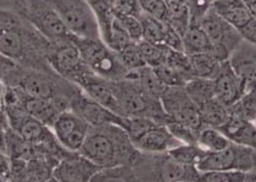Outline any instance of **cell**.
I'll return each mask as SVG.
<instances>
[{"label": "cell", "mask_w": 256, "mask_h": 182, "mask_svg": "<svg viewBox=\"0 0 256 182\" xmlns=\"http://www.w3.org/2000/svg\"><path fill=\"white\" fill-rule=\"evenodd\" d=\"M19 89L30 97H54L53 83L46 76L36 72H30L22 76L19 81Z\"/></svg>", "instance_id": "cell-22"}, {"label": "cell", "mask_w": 256, "mask_h": 182, "mask_svg": "<svg viewBox=\"0 0 256 182\" xmlns=\"http://www.w3.org/2000/svg\"><path fill=\"white\" fill-rule=\"evenodd\" d=\"M142 13L156 19L165 21L167 19L166 0H138Z\"/></svg>", "instance_id": "cell-39"}, {"label": "cell", "mask_w": 256, "mask_h": 182, "mask_svg": "<svg viewBox=\"0 0 256 182\" xmlns=\"http://www.w3.org/2000/svg\"><path fill=\"white\" fill-rule=\"evenodd\" d=\"M160 101L168 119L186 124L198 132L204 128L200 110L191 100L184 86L167 87Z\"/></svg>", "instance_id": "cell-6"}, {"label": "cell", "mask_w": 256, "mask_h": 182, "mask_svg": "<svg viewBox=\"0 0 256 182\" xmlns=\"http://www.w3.org/2000/svg\"><path fill=\"white\" fill-rule=\"evenodd\" d=\"M116 16V15H114ZM131 40L138 43L142 40V24L140 18L135 16H116Z\"/></svg>", "instance_id": "cell-40"}, {"label": "cell", "mask_w": 256, "mask_h": 182, "mask_svg": "<svg viewBox=\"0 0 256 182\" xmlns=\"http://www.w3.org/2000/svg\"><path fill=\"white\" fill-rule=\"evenodd\" d=\"M228 61L246 88L256 85V45L242 41Z\"/></svg>", "instance_id": "cell-18"}, {"label": "cell", "mask_w": 256, "mask_h": 182, "mask_svg": "<svg viewBox=\"0 0 256 182\" xmlns=\"http://www.w3.org/2000/svg\"><path fill=\"white\" fill-rule=\"evenodd\" d=\"M101 170V166L80 154L60 160L53 167L52 176L62 182H86L92 181Z\"/></svg>", "instance_id": "cell-12"}, {"label": "cell", "mask_w": 256, "mask_h": 182, "mask_svg": "<svg viewBox=\"0 0 256 182\" xmlns=\"http://www.w3.org/2000/svg\"><path fill=\"white\" fill-rule=\"evenodd\" d=\"M166 22L182 37L191 23V14L186 0H166Z\"/></svg>", "instance_id": "cell-24"}, {"label": "cell", "mask_w": 256, "mask_h": 182, "mask_svg": "<svg viewBox=\"0 0 256 182\" xmlns=\"http://www.w3.org/2000/svg\"><path fill=\"white\" fill-rule=\"evenodd\" d=\"M184 51L188 55L202 53V52H212L214 47L210 41L208 35L204 31L199 22L191 21L187 31L182 36Z\"/></svg>", "instance_id": "cell-21"}, {"label": "cell", "mask_w": 256, "mask_h": 182, "mask_svg": "<svg viewBox=\"0 0 256 182\" xmlns=\"http://www.w3.org/2000/svg\"><path fill=\"white\" fill-rule=\"evenodd\" d=\"M70 41L78 47L85 65L96 75L110 81L136 78L137 72L129 71L122 63L118 53L102 40L70 36Z\"/></svg>", "instance_id": "cell-2"}, {"label": "cell", "mask_w": 256, "mask_h": 182, "mask_svg": "<svg viewBox=\"0 0 256 182\" xmlns=\"http://www.w3.org/2000/svg\"><path fill=\"white\" fill-rule=\"evenodd\" d=\"M0 53L19 61L26 53V44L18 19L6 12H0Z\"/></svg>", "instance_id": "cell-10"}, {"label": "cell", "mask_w": 256, "mask_h": 182, "mask_svg": "<svg viewBox=\"0 0 256 182\" xmlns=\"http://www.w3.org/2000/svg\"><path fill=\"white\" fill-rule=\"evenodd\" d=\"M132 143L140 153L144 154L166 153L182 144L169 131L165 124L154 125L144 134L135 138Z\"/></svg>", "instance_id": "cell-17"}, {"label": "cell", "mask_w": 256, "mask_h": 182, "mask_svg": "<svg viewBox=\"0 0 256 182\" xmlns=\"http://www.w3.org/2000/svg\"><path fill=\"white\" fill-rule=\"evenodd\" d=\"M118 53L122 63L131 72H136L141 68L146 66L138 43H135V42H132L129 45H126Z\"/></svg>", "instance_id": "cell-34"}, {"label": "cell", "mask_w": 256, "mask_h": 182, "mask_svg": "<svg viewBox=\"0 0 256 182\" xmlns=\"http://www.w3.org/2000/svg\"><path fill=\"white\" fill-rule=\"evenodd\" d=\"M73 111L86 121L90 127H98L108 124L118 125L126 128L128 118L113 113L109 108L94 101L88 96H79L73 100Z\"/></svg>", "instance_id": "cell-11"}, {"label": "cell", "mask_w": 256, "mask_h": 182, "mask_svg": "<svg viewBox=\"0 0 256 182\" xmlns=\"http://www.w3.org/2000/svg\"><path fill=\"white\" fill-rule=\"evenodd\" d=\"M136 79L140 83V86L150 95L158 98V99H160L162 93L167 88L160 80L158 75L156 74L154 70L148 66H146L138 70Z\"/></svg>", "instance_id": "cell-30"}, {"label": "cell", "mask_w": 256, "mask_h": 182, "mask_svg": "<svg viewBox=\"0 0 256 182\" xmlns=\"http://www.w3.org/2000/svg\"><path fill=\"white\" fill-rule=\"evenodd\" d=\"M165 125L167 126L169 131L172 132V135L176 139H178L182 144H190V145L197 144V138H198L199 132L189 127L188 125L174 121V120H170V119H168Z\"/></svg>", "instance_id": "cell-36"}, {"label": "cell", "mask_w": 256, "mask_h": 182, "mask_svg": "<svg viewBox=\"0 0 256 182\" xmlns=\"http://www.w3.org/2000/svg\"><path fill=\"white\" fill-rule=\"evenodd\" d=\"M232 143L256 151V126L253 121L232 114L220 128Z\"/></svg>", "instance_id": "cell-19"}, {"label": "cell", "mask_w": 256, "mask_h": 182, "mask_svg": "<svg viewBox=\"0 0 256 182\" xmlns=\"http://www.w3.org/2000/svg\"><path fill=\"white\" fill-rule=\"evenodd\" d=\"M6 130L4 128V121L0 120V150L6 152Z\"/></svg>", "instance_id": "cell-43"}, {"label": "cell", "mask_w": 256, "mask_h": 182, "mask_svg": "<svg viewBox=\"0 0 256 182\" xmlns=\"http://www.w3.org/2000/svg\"><path fill=\"white\" fill-rule=\"evenodd\" d=\"M212 8L238 33L255 19L242 0H214Z\"/></svg>", "instance_id": "cell-20"}, {"label": "cell", "mask_w": 256, "mask_h": 182, "mask_svg": "<svg viewBox=\"0 0 256 182\" xmlns=\"http://www.w3.org/2000/svg\"><path fill=\"white\" fill-rule=\"evenodd\" d=\"M206 152V150L202 148L198 144H180L178 146L169 150L168 154L172 155L174 159L184 164L196 166Z\"/></svg>", "instance_id": "cell-29"}, {"label": "cell", "mask_w": 256, "mask_h": 182, "mask_svg": "<svg viewBox=\"0 0 256 182\" xmlns=\"http://www.w3.org/2000/svg\"><path fill=\"white\" fill-rule=\"evenodd\" d=\"M49 61L56 71L72 81L90 71L85 65L78 47L70 40L66 41L64 44L54 50Z\"/></svg>", "instance_id": "cell-14"}, {"label": "cell", "mask_w": 256, "mask_h": 182, "mask_svg": "<svg viewBox=\"0 0 256 182\" xmlns=\"http://www.w3.org/2000/svg\"><path fill=\"white\" fill-rule=\"evenodd\" d=\"M124 117H148L166 124L168 117L158 98L150 95L136 78L110 81Z\"/></svg>", "instance_id": "cell-3"}, {"label": "cell", "mask_w": 256, "mask_h": 182, "mask_svg": "<svg viewBox=\"0 0 256 182\" xmlns=\"http://www.w3.org/2000/svg\"><path fill=\"white\" fill-rule=\"evenodd\" d=\"M215 86V98L227 107L236 104L243 96L246 86L232 69L230 61H224L212 78Z\"/></svg>", "instance_id": "cell-13"}, {"label": "cell", "mask_w": 256, "mask_h": 182, "mask_svg": "<svg viewBox=\"0 0 256 182\" xmlns=\"http://www.w3.org/2000/svg\"><path fill=\"white\" fill-rule=\"evenodd\" d=\"M197 144L208 152H217L228 147L232 142L220 129L204 126L199 131Z\"/></svg>", "instance_id": "cell-28"}, {"label": "cell", "mask_w": 256, "mask_h": 182, "mask_svg": "<svg viewBox=\"0 0 256 182\" xmlns=\"http://www.w3.org/2000/svg\"><path fill=\"white\" fill-rule=\"evenodd\" d=\"M165 63L168 64L170 67H172L174 70H176V71L186 79V81L194 77L192 72L190 57L184 51L169 48Z\"/></svg>", "instance_id": "cell-33"}, {"label": "cell", "mask_w": 256, "mask_h": 182, "mask_svg": "<svg viewBox=\"0 0 256 182\" xmlns=\"http://www.w3.org/2000/svg\"><path fill=\"white\" fill-rule=\"evenodd\" d=\"M19 101L22 108L28 115L36 120L52 127L56 118L66 108V100L58 99L56 97L52 98H38L30 97L24 94L20 89L18 92Z\"/></svg>", "instance_id": "cell-15"}, {"label": "cell", "mask_w": 256, "mask_h": 182, "mask_svg": "<svg viewBox=\"0 0 256 182\" xmlns=\"http://www.w3.org/2000/svg\"><path fill=\"white\" fill-rule=\"evenodd\" d=\"M110 8L116 16L140 17L142 14L138 0H110Z\"/></svg>", "instance_id": "cell-38"}, {"label": "cell", "mask_w": 256, "mask_h": 182, "mask_svg": "<svg viewBox=\"0 0 256 182\" xmlns=\"http://www.w3.org/2000/svg\"><path fill=\"white\" fill-rule=\"evenodd\" d=\"M253 123H254L255 126H256V115H255V117H254V119H253Z\"/></svg>", "instance_id": "cell-47"}, {"label": "cell", "mask_w": 256, "mask_h": 182, "mask_svg": "<svg viewBox=\"0 0 256 182\" xmlns=\"http://www.w3.org/2000/svg\"><path fill=\"white\" fill-rule=\"evenodd\" d=\"M158 158L154 162V176L156 180L178 182L198 181L200 172L196 166L184 164L166 153H158Z\"/></svg>", "instance_id": "cell-16"}, {"label": "cell", "mask_w": 256, "mask_h": 182, "mask_svg": "<svg viewBox=\"0 0 256 182\" xmlns=\"http://www.w3.org/2000/svg\"><path fill=\"white\" fill-rule=\"evenodd\" d=\"M199 110H200L204 127L208 126V127L220 128L230 116V107L220 102L217 98H212V100L202 105Z\"/></svg>", "instance_id": "cell-26"}, {"label": "cell", "mask_w": 256, "mask_h": 182, "mask_svg": "<svg viewBox=\"0 0 256 182\" xmlns=\"http://www.w3.org/2000/svg\"><path fill=\"white\" fill-rule=\"evenodd\" d=\"M30 22L46 38L53 41L70 40V32L60 15L53 9L49 0H36L32 5Z\"/></svg>", "instance_id": "cell-9"}, {"label": "cell", "mask_w": 256, "mask_h": 182, "mask_svg": "<svg viewBox=\"0 0 256 182\" xmlns=\"http://www.w3.org/2000/svg\"><path fill=\"white\" fill-rule=\"evenodd\" d=\"M78 153L102 169L132 164L138 160L140 155L126 131L120 126L113 124L90 127Z\"/></svg>", "instance_id": "cell-1"}, {"label": "cell", "mask_w": 256, "mask_h": 182, "mask_svg": "<svg viewBox=\"0 0 256 182\" xmlns=\"http://www.w3.org/2000/svg\"><path fill=\"white\" fill-rule=\"evenodd\" d=\"M152 69L154 70L156 74L158 75L160 80L166 87L184 86V82H186V79H184L176 70H174L172 67H170L166 63L161 64Z\"/></svg>", "instance_id": "cell-37"}, {"label": "cell", "mask_w": 256, "mask_h": 182, "mask_svg": "<svg viewBox=\"0 0 256 182\" xmlns=\"http://www.w3.org/2000/svg\"><path fill=\"white\" fill-rule=\"evenodd\" d=\"M191 14V21L199 22L210 11L214 0H186Z\"/></svg>", "instance_id": "cell-41"}, {"label": "cell", "mask_w": 256, "mask_h": 182, "mask_svg": "<svg viewBox=\"0 0 256 182\" xmlns=\"http://www.w3.org/2000/svg\"><path fill=\"white\" fill-rule=\"evenodd\" d=\"M252 15L256 18V0H242Z\"/></svg>", "instance_id": "cell-44"}, {"label": "cell", "mask_w": 256, "mask_h": 182, "mask_svg": "<svg viewBox=\"0 0 256 182\" xmlns=\"http://www.w3.org/2000/svg\"><path fill=\"white\" fill-rule=\"evenodd\" d=\"M139 18L142 24V40L154 44L165 45L169 24L144 13H142Z\"/></svg>", "instance_id": "cell-27"}, {"label": "cell", "mask_w": 256, "mask_h": 182, "mask_svg": "<svg viewBox=\"0 0 256 182\" xmlns=\"http://www.w3.org/2000/svg\"><path fill=\"white\" fill-rule=\"evenodd\" d=\"M138 46L146 66L154 68L166 62L167 52L169 49L167 46L150 43V42L144 40L138 42Z\"/></svg>", "instance_id": "cell-32"}, {"label": "cell", "mask_w": 256, "mask_h": 182, "mask_svg": "<svg viewBox=\"0 0 256 182\" xmlns=\"http://www.w3.org/2000/svg\"><path fill=\"white\" fill-rule=\"evenodd\" d=\"M6 83L2 81V78H0V98L4 97V95L6 94Z\"/></svg>", "instance_id": "cell-46"}, {"label": "cell", "mask_w": 256, "mask_h": 182, "mask_svg": "<svg viewBox=\"0 0 256 182\" xmlns=\"http://www.w3.org/2000/svg\"><path fill=\"white\" fill-rule=\"evenodd\" d=\"M255 154V150L232 143L223 150L208 151L196 167L200 173L208 171L250 172L254 169Z\"/></svg>", "instance_id": "cell-5"}, {"label": "cell", "mask_w": 256, "mask_h": 182, "mask_svg": "<svg viewBox=\"0 0 256 182\" xmlns=\"http://www.w3.org/2000/svg\"><path fill=\"white\" fill-rule=\"evenodd\" d=\"M199 24L212 42L214 54L221 61L228 60L232 51L243 41L234 27L220 17L212 8L200 19Z\"/></svg>", "instance_id": "cell-7"}, {"label": "cell", "mask_w": 256, "mask_h": 182, "mask_svg": "<svg viewBox=\"0 0 256 182\" xmlns=\"http://www.w3.org/2000/svg\"><path fill=\"white\" fill-rule=\"evenodd\" d=\"M198 181L204 182H243L248 181V172L242 171H208L199 175Z\"/></svg>", "instance_id": "cell-35"}, {"label": "cell", "mask_w": 256, "mask_h": 182, "mask_svg": "<svg viewBox=\"0 0 256 182\" xmlns=\"http://www.w3.org/2000/svg\"><path fill=\"white\" fill-rule=\"evenodd\" d=\"M194 77L212 79L224 61H221L212 52H202L189 55Z\"/></svg>", "instance_id": "cell-25"}, {"label": "cell", "mask_w": 256, "mask_h": 182, "mask_svg": "<svg viewBox=\"0 0 256 182\" xmlns=\"http://www.w3.org/2000/svg\"><path fill=\"white\" fill-rule=\"evenodd\" d=\"M230 109L232 114L253 121L256 115V85L247 87L240 99Z\"/></svg>", "instance_id": "cell-31"}, {"label": "cell", "mask_w": 256, "mask_h": 182, "mask_svg": "<svg viewBox=\"0 0 256 182\" xmlns=\"http://www.w3.org/2000/svg\"><path fill=\"white\" fill-rule=\"evenodd\" d=\"M0 120L4 121L6 119V114H4V105L2 102V98H0Z\"/></svg>", "instance_id": "cell-45"}, {"label": "cell", "mask_w": 256, "mask_h": 182, "mask_svg": "<svg viewBox=\"0 0 256 182\" xmlns=\"http://www.w3.org/2000/svg\"><path fill=\"white\" fill-rule=\"evenodd\" d=\"M15 69L16 62L0 53V78H2V76L10 74L12 71H15Z\"/></svg>", "instance_id": "cell-42"}, {"label": "cell", "mask_w": 256, "mask_h": 182, "mask_svg": "<svg viewBox=\"0 0 256 182\" xmlns=\"http://www.w3.org/2000/svg\"><path fill=\"white\" fill-rule=\"evenodd\" d=\"M70 34L81 39L102 40L96 14L88 0H49Z\"/></svg>", "instance_id": "cell-4"}, {"label": "cell", "mask_w": 256, "mask_h": 182, "mask_svg": "<svg viewBox=\"0 0 256 182\" xmlns=\"http://www.w3.org/2000/svg\"><path fill=\"white\" fill-rule=\"evenodd\" d=\"M58 142L68 151L78 153L86 139L90 126L73 110H62L51 127Z\"/></svg>", "instance_id": "cell-8"}, {"label": "cell", "mask_w": 256, "mask_h": 182, "mask_svg": "<svg viewBox=\"0 0 256 182\" xmlns=\"http://www.w3.org/2000/svg\"><path fill=\"white\" fill-rule=\"evenodd\" d=\"M184 89L198 107L215 98L214 80L210 78L192 77L184 82Z\"/></svg>", "instance_id": "cell-23"}]
</instances>
